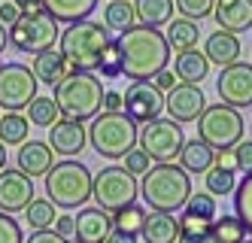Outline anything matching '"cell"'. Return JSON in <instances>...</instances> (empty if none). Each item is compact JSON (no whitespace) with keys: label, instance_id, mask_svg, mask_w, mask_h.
<instances>
[{"label":"cell","instance_id":"52a82bcc","mask_svg":"<svg viewBox=\"0 0 252 243\" xmlns=\"http://www.w3.org/2000/svg\"><path fill=\"white\" fill-rule=\"evenodd\" d=\"M197 137H201L213 152L219 149H231L243 140V116L240 109H234L228 104H213V106H204V113L197 116Z\"/></svg>","mask_w":252,"mask_h":243},{"label":"cell","instance_id":"816d5d0a","mask_svg":"<svg viewBox=\"0 0 252 243\" xmlns=\"http://www.w3.org/2000/svg\"><path fill=\"white\" fill-rule=\"evenodd\" d=\"M6 46H9V34H6V28H3V25H0V52H3Z\"/></svg>","mask_w":252,"mask_h":243},{"label":"cell","instance_id":"6da1fadb","mask_svg":"<svg viewBox=\"0 0 252 243\" xmlns=\"http://www.w3.org/2000/svg\"><path fill=\"white\" fill-rule=\"evenodd\" d=\"M116 46L122 52V76H128L134 82L152 79L155 73L164 70L167 61H170V46H167L164 34L158 28L134 25V28L119 34Z\"/></svg>","mask_w":252,"mask_h":243},{"label":"cell","instance_id":"83f0119b","mask_svg":"<svg viewBox=\"0 0 252 243\" xmlns=\"http://www.w3.org/2000/svg\"><path fill=\"white\" fill-rule=\"evenodd\" d=\"M176 243H219L213 234V219L183 213L179 216V240Z\"/></svg>","mask_w":252,"mask_h":243},{"label":"cell","instance_id":"4fadbf2b","mask_svg":"<svg viewBox=\"0 0 252 243\" xmlns=\"http://www.w3.org/2000/svg\"><path fill=\"white\" fill-rule=\"evenodd\" d=\"M122 98H125L122 113L128 116L131 122H152V119L161 116V109H164V91L155 88L152 79L134 82Z\"/></svg>","mask_w":252,"mask_h":243},{"label":"cell","instance_id":"9a60e30c","mask_svg":"<svg viewBox=\"0 0 252 243\" xmlns=\"http://www.w3.org/2000/svg\"><path fill=\"white\" fill-rule=\"evenodd\" d=\"M33 201V182L25 171H0V210L22 213Z\"/></svg>","mask_w":252,"mask_h":243},{"label":"cell","instance_id":"1f68e13d","mask_svg":"<svg viewBox=\"0 0 252 243\" xmlns=\"http://www.w3.org/2000/svg\"><path fill=\"white\" fill-rule=\"evenodd\" d=\"M110 216H113V228L140 237L143 222H146V207H140V204L134 201V204H128V207H122V210H116V213H110Z\"/></svg>","mask_w":252,"mask_h":243},{"label":"cell","instance_id":"9c48e42d","mask_svg":"<svg viewBox=\"0 0 252 243\" xmlns=\"http://www.w3.org/2000/svg\"><path fill=\"white\" fill-rule=\"evenodd\" d=\"M140 195V182L134 174H128L125 167H103L97 176H92V198L100 210L116 213L122 207L134 204Z\"/></svg>","mask_w":252,"mask_h":243},{"label":"cell","instance_id":"d590c367","mask_svg":"<svg viewBox=\"0 0 252 243\" xmlns=\"http://www.w3.org/2000/svg\"><path fill=\"white\" fill-rule=\"evenodd\" d=\"M213 234L219 243H240L246 240V228L237 216H222V219H213Z\"/></svg>","mask_w":252,"mask_h":243},{"label":"cell","instance_id":"d4e9b609","mask_svg":"<svg viewBox=\"0 0 252 243\" xmlns=\"http://www.w3.org/2000/svg\"><path fill=\"white\" fill-rule=\"evenodd\" d=\"M213 149L201 140V137H194V140H186L183 149H179V167H183L186 174H204L213 167Z\"/></svg>","mask_w":252,"mask_h":243},{"label":"cell","instance_id":"f1b7e54d","mask_svg":"<svg viewBox=\"0 0 252 243\" xmlns=\"http://www.w3.org/2000/svg\"><path fill=\"white\" fill-rule=\"evenodd\" d=\"M137 25V15H134V3L131 0H110V3L103 6V28L106 31H128Z\"/></svg>","mask_w":252,"mask_h":243},{"label":"cell","instance_id":"8d00e7d4","mask_svg":"<svg viewBox=\"0 0 252 243\" xmlns=\"http://www.w3.org/2000/svg\"><path fill=\"white\" fill-rule=\"evenodd\" d=\"M97 70H100V76H106V79L122 76V52H119L116 40H110V43L103 46L100 58H97Z\"/></svg>","mask_w":252,"mask_h":243},{"label":"cell","instance_id":"ffe728a7","mask_svg":"<svg viewBox=\"0 0 252 243\" xmlns=\"http://www.w3.org/2000/svg\"><path fill=\"white\" fill-rule=\"evenodd\" d=\"M240 40H237V34H231V31H213L207 36V43H204V55H207V61L216 64V67H228L234 61H240Z\"/></svg>","mask_w":252,"mask_h":243},{"label":"cell","instance_id":"f907efd6","mask_svg":"<svg viewBox=\"0 0 252 243\" xmlns=\"http://www.w3.org/2000/svg\"><path fill=\"white\" fill-rule=\"evenodd\" d=\"M22 12H40L43 9V0H12Z\"/></svg>","mask_w":252,"mask_h":243},{"label":"cell","instance_id":"8fae6325","mask_svg":"<svg viewBox=\"0 0 252 243\" xmlns=\"http://www.w3.org/2000/svg\"><path fill=\"white\" fill-rule=\"evenodd\" d=\"M37 88H40V82L31 67H25L19 61L0 64V106H3V113L28 109V104L37 98Z\"/></svg>","mask_w":252,"mask_h":243},{"label":"cell","instance_id":"c3c4849f","mask_svg":"<svg viewBox=\"0 0 252 243\" xmlns=\"http://www.w3.org/2000/svg\"><path fill=\"white\" fill-rule=\"evenodd\" d=\"M213 164L225 167V171H237V164H234V149H219V152L213 155Z\"/></svg>","mask_w":252,"mask_h":243},{"label":"cell","instance_id":"5bb4252c","mask_svg":"<svg viewBox=\"0 0 252 243\" xmlns=\"http://www.w3.org/2000/svg\"><path fill=\"white\" fill-rule=\"evenodd\" d=\"M204 106H207L204 91L197 85H191V82H176L170 91H164V109L179 125L183 122H197V116L204 113Z\"/></svg>","mask_w":252,"mask_h":243},{"label":"cell","instance_id":"f6af8a7d","mask_svg":"<svg viewBox=\"0 0 252 243\" xmlns=\"http://www.w3.org/2000/svg\"><path fill=\"white\" fill-rule=\"evenodd\" d=\"M152 82H155V88H161V91H170L179 79H176V73H170V70L164 67V70H158L155 76H152Z\"/></svg>","mask_w":252,"mask_h":243},{"label":"cell","instance_id":"b9f144b4","mask_svg":"<svg viewBox=\"0 0 252 243\" xmlns=\"http://www.w3.org/2000/svg\"><path fill=\"white\" fill-rule=\"evenodd\" d=\"M231 149H234V164H237V171L252 174V140H240Z\"/></svg>","mask_w":252,"mask_h":243},{"label":"cell","instance_id":"d6986e66","mask_svg":"<svg viewBox=\"0 0 252 243\" xmlns=\"http://www.w3.org/2000/svg\"><path fill=\"white\" fill-rule=\"evenodd\" d=\"M76 219V243H103L113 228V216L100 207H82Z\"/></svg>","mask_w":252,"mask_h":243},{"label":"cell","instance_id":"f5cc1de1","mask_svg":"<svg viewBox=\"0 0 252 243\" xmlns=\"http://www.w3.org/2000/svg\"><path fill=\"white\" fill-rule=\"evenodd\" d=\"M3 167H6V146L0 143V171H3Z\"/></svg>","mask_w":252,"mask_h":243},{"label":"cell","instance_id":"7bdbcfd3","mask_svg":"<svg viewBox=\"0 0 252 243\" xmlns=\"http://www.w3.org/2000/svg\"><path fill=\"white\" fill-rule=\"evenodd\" d=\"M52 231L61 234L64 240H73V237H76V219H73V216H55V222H52Z\"/></svg>","mask_w":252,"mask_h":243},{"label":"cell","instance_id":"603a6c76","mask_svg":"<svg viewBox=\"0 0 252 243\" xmlns=\"http://www.w3.org/2000/svg\"><path fill=\"white\" fill-rule=\"evenodd\" d=\"M173 70H176V79L179 82H191V85H201L210 73V61L204 52L197 49H186V52H176V61H173Z\"/></svg>","mask_w":252,"mask_h":243},{"label":"cell","instance_id":"277c9868","mask_svg":"<svg viewBox=\"0 0 252 243\" xmlns=\"http://www.w3.org/2000/svg\"><path fill=\"white\" fill-rule=\"evenodd\" d=\"M46 195L55 207H85L92 198V171L73 158H64L46 171Z\"/></svg>","mask_w":252,"mask_h":243},{"label":"cell","instance_id":"74e56055","mask_svg":"<svg viewBox=\"0 0 252 243\" xmlns=\"http://www.w3.org/2000/svg\"><path fill=\"white\" fill-rule=\"evenodd\" d=\"M213 3L216 0H173V6L179 9V15L191 18V22H201V18L213 15Z\"/></svg>","mask_w":252,"mask_h":243},{"label":"cell","instance_id":"7a4b0ae2","mask_svg":"<svg viewBox=\"0 0 252 243\" xmlns=\"http://www.w3.org/2000/svg\"><path fill=\"white\" fill-rule=\"evenodd\" d=\"M191 195V176L176 161H155L140 182V198L149 204V210L176 213Z\"/></svg>","mask_w":252,"mask_h":243},{"label":"cell","instance_id":"7c38bea8","mask_svg":"<svg viewBox=\"0 0 252 243\" xmlns=\"http://www.w3.org/2000/svg\"><path fill=\"white\" fill-rule=\"evenodd\" d=\"M216 91H219L222 104L234 109H249L252 106V64L234 61L222 67L219 79H216Z\"/></svg>","mask_w":252,"mask_h":243},{"label":"cell","instance_id":"3957f363","mask_svg":"<svg viewBox=\"0 0 252 243\" xmlns=\"http://www.w3.org/2000/svg\"><path fill=\"white\" fill-rule=\"evenodd\" d=\"M55 104H58L64 119L85 122V119L97 116L103 109L100 79L92 70H73L61 85H55Z\"/></svg>","mask_w":252,"mask_h":243},{"label":"cell","instance_id":"681fc988","mask_svg":"<svg viewBox=\"0 0 252 243\" xmlns=\"http://www.w3.org/2000/svg\"><path fill=\"white\" fill-rule=\"evenodd\" d=\"M103 243H137V237H134V234H125V231H119V228H110V234H106Z\"/></svg>","mask_w":252,"mask_h":243},{"label":"cell","instance_id":"ac0fdd59","mask_svg":"<svg viewBox=\"0 0 252 243\" xmlns=\"http://www.w3.org/2000/svg\"><path fill=\"white\" fill-rule=\"evenodd\" d=\"M213 18L222 31L243 34L252 28V0H216Z\"/></svg>","mask_w":252,"mask_h":243},{"label":"cell","instance_id":"44dd1931","mask_svg":"<svg viewBox=\"0 0 252 243\" xmlns=\"http://www.w3.org/2000/svg\"><path fill=\"white\" fill-rule=\"evenodd\" d=\"M19 171H25L31 179L33 176H46V171L52 167V146L43 140H25L19 146Z\"/></svg>","mask_w":252,"mask_h":243},{"label":"cell","instance_id":"ba28073f","mask_svg":"<svg viewBox=\"0 0 252 243\" xmlns=\"http://www.w3.org/2000/svg\"><path fill=\"white\" fill-rule=\"evenodd\" d=\"M9 46L15 52H28V55H37L43 49H52L58 43V22L52 18L46 9L40 12H22L19 22L9 25Z\"/></svg>","mask_w":252,"mask_h":243},{"label":"cell","instance_id":"4dcf8cb0","mask_svg":"<svg viewBox=\"0 0 252 243\" xmlns=\"http://www.w3.org/2000/svg\"><path fill=\"white\" fill-rule=\"evenodd\" d=\"M61 119V109H58V104H55V98H33L31 104H28V122L31 125H37V128H52Z\"/></svg>","mask_w":252,"mask_h":243},{"label":"cell","instance_id":"e0dca14e","mask_svg":"<svg viewBox=\"0 0 252 243\" xmlns=\"http://www.w3.org/2000/svg\"><path fill=\"white\" fill-rule=\"evenodd\" d=\"M31 70H33V76H37V82H43V85H49V88H55V85H61V82L70 76V73H73V64L64 58L61 49L52 46V49H43V52L33 55Z\"/></svg>","mask_w":252,"mask_h":243},{"label":"cell","instance_id":"2e32d148","mask_svg":"<svg viewBox=\"0 0 252 243\" xmlns=\"http://www.w3.org/2000/svg\"><path fill=\"white\" fill-rule=\"evenodd\" d=\"M49 146H52V152H58L61 158H73V155H79L82 149H85V143H88V131H85V125L82 122H76V119H58L55 125L49 128V140H46Z\"/></svg>","mask_w":252,"mask_h":243},{"label":"cell","instance_id":"bcb514c9","mask_svg":"<svg viewBox=\"0 0 252 243\" xmlns=\"http://www.w3.org/2000/svg\"><path fill=\"white\" fill-rule=\"evenodd\" d=\"M28 243H70V240H64L61 234H55L52 228H43V231H33L28 237Z\"/></svg>","mask_w":252,"mask_h":243},{"label":"cell","instance_id":"60d3db41","mask_svg":"<svg viewBox=\"0 0 252 243\" xmlns=\"http://www.w3.org/2000/svg\"><path fill=\"white\" fill-rule=\"evenodd\" d=\"M0 243H25L22 225L9 213H3V210H0Z\"/></svg>","mask_w":252,"mask_h":243},{"label":"cell","instance_id":"db71d44e","mask_svg":"<svg viewBox=\"0 0 252 243\" xmlns=\"http://www.w3.org/2000/svg\"><path fill=\"white\" fill-rule=\"evenodd\" d=\"M240 243H252V240H240Z\"/></svg>","mask_w":252,"mask_h":243},{"label":"cell","instance_id":"cb8c5ba5","mask_svg":"<svg viewBox=\"0 0 252 243\" xmlns=\"http://www.w3.org/2000/svg\"><path fill=\"white\" fill-rule=\"evenodd\" d=\"M97 0H43V9L55 18L58 25H73L82 22L94 12Z\"/></svg>","mask_w":252,"mask_h":243},{"label":"cell","instance_id":"7402d4cb","mask_svg":"<svg viewBox=\"0 0 252 243\" xmlns=\"http://www.w3.org/2000/svg\"><path fill=\"white\" fill-rule=\"evenodd\" d=\"M140 237L146 243H176L179 240V219H173V213H146Z\"/></svg>","mask_w":252,"mask_h":243},{"label":"cell","instance_id":"5b68a950","mask_svg":"<svg viewBox=\"0 0 252 243\" xmlns=\"http://www.w3.org/2000/svg\"><path fill=\"white\" fill-rule=\"evenodd\" d=\"M58 43H61L64 58L73 64V70H97V58L103 46L110 43V31L97 22L82 18V22H73L58 36Z\"/></svg>","mask_w":252,"mask_h":243},{"label":"cell","instance_id":"4316f807","mask_svg":"<svg viewBox=\"0 0 252 243\" xmlns=\"http://www.w3.org/2000/svg\"><path fill=\"white\" fill-rule=\"evenodd\" d=\"M134 15L146 28H161L173 18V0H134Z\"/></svg>","mask_w":252,"mask_h":243},{"label":"cell","instance_id":"30bf717a","mask_svg":"<svg viewBox=\"0 0 252 243\" xmlns=\"http://www.w3.org/2000/svg\"><path fill=\"white\" fill-rule=\"evenodd\" d=\"M137 143L152 161H176L179 149L186 143V134H183V125L173 122L170 116L167 119L158 116L152 122H143V128L137 131Z\"/></svg>","mask_w":252,"mask_h":243},{"label":"cell","instance_id":"ab89813d","mask_svg":"<svg viewBox=\"0 0 252 243\" xmlns=\"http://www.w3.org/2000/svg\"><path fill=\"white\" fill-rule=\"evenodd\" d=\"M149 167H152V158H149L146 152H143L140 146H134L131 152H125V171H128V174L143 176V174L149 171Z\"/></svg>","mask_w":252,"mask_h":243},{"label":"cell","instance_id":"f546056e","mask_svg":"<svg viewBox=\"0 0 252 243\" xmlns=\"http://www.w3.org/2000/svg\"><path fill=\"white\" fill-rule=\"evenodd\" d=\"M28 116L22 113H3L0 116V143L3 146H22L28 140Z\"/></svg>","mask_w":252,"mask_h":243},{"label":"cell","instance_id":"484cf974","mask_svg":"<svg viewBox=\"0 0 252 243\" xmlns=\"http://www.w3.org/2000/svg\"><path fill=\"white\" fill-rule=\"evenodd\" d=\"M197 36H201V28H197V22H191V18H186V15L170 18V22H167V31H164L167 46L176 49V52L194 49V46H197Z\"/></svg>","mask_w":252,"mask_h":243},{"label":"cell","instance_id":"836d02e7","mask_svg":"<svg viewBox=\"0 0 252 243\" xmlns=\"http://www.w3.org/2000/svg\"><path fill=\"white\" fill-rule=\"evenodd\" d=\"M25 213H28V225L33 228V231H43V228H52V222H55V204H52L49 198L43 201H37V198H33L31 204H28V207H25Z\"/></svg>","mask_w":252,"mask_h":243},{"label":"cell","instance_id":"ee69618b","mask_svg":"<svg viewBox=\"0 0 252 243\" xmlns=\"http://www.w3.org/2000/svg\"><path fill=\"white\" fill-rule=\"evenodd\" d=\"M19 15H22V9L12 3V0H3V3H0V25H15L19 22Z\"/></svg>","mask_w":252,"mask_h":243},{"label":"cell","instance_id":"8992f818","mask_svg":"<svg viewBox=\"0 0 252 243\" xmlns=\"http://www.w3.org/2000/svg\"><path fill=\"white\" fill-rule=\"evenodd\" d=\"M88 143L103 158H125V152H131L137 146V122H131L125 113H106L103 109V113L92 116Z\"/></svg>","mask_w":252,"mask_h":243},{"label":"cell","instance_id":"d6a6232c","mask_svg":"<svg viewBox=\"0 0 252 243\" xmlns=\"http://www.w3.org/2000/svg\"><path fill=\"white\" fill-rule=\"evenodd\" d=\"M234 213L243 222L246 234H252V174H246L234 185Z\"/></svg>","mask_w":252,"mask_h":243},{"label":"cell","instance_id":"e575fe53","mask_svg":"<svg viewBox=\"0 0 252 243\" xmlns=\"http://www.w3.org/2000/svg\"><path fill=\"white\" fill-rule=\"evenodd\" d=\"M204 185L210 195H231L234 185H237V176H234V171H225V167H210V171H204Z\"/></svg>","mask_w":252,"mask_h":243},{"label":"cell","instance_id":"7dc6e473","mask_svg":"<svg viewBox=\"0 0 252 243\" xmlns=\"http://www.w3.org/2000/svg\"><path fill=\"white\" fill-rule=\"evenodd\" d=\"M122 106H125L122 91H103V109L106 113H122Z\"/></svg>","mask_w":252,"mask_h":243},{"label":"cell","instance_id":"f35d334b","mask_svg":"<svg viewBox=\"0 0 252 243\" xmlns=\"http://www.w3.org/2000/svg\"><path fill=\"white\" fill-rule=\"evenodd\" d=\"M186 213L201 216V219H216V198L213 195H189V201L183 204Z\"/></svg>","mask_w":252,"mask_h":243}]
</instances>
